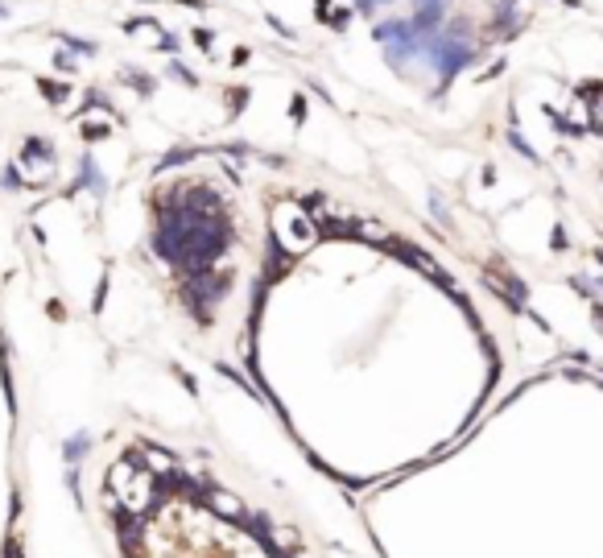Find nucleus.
I'll return each instance as SVG.
<instances>
[{"label":"nucleus","mask_w":603,"mask_h":558,"mask_svg":"<svg viewBox=\"0 0 603 558\" xmlns=\"http://www.w3.org/2000/svg\"><path fill=\"white\" fill-rule=\"evenodd\" d=\"M140 4H149V0H140Z\"/></svg>","instance_id":"obj_2"},{"label":"nucleus","mask_w":603,"mask_h":558,"mask_svg":"<svg viewBox=\"0 0 603 558\" xmlns=\"http://www.w3.org/2000/svg\"><path fill=\"white\" fill-rule=\"evenodd\" d=\"M112 475L120 558H289L277 525L240 492L157 447H129Z\"/></svg>","instance_id":"obj_1"}]
</instances>
